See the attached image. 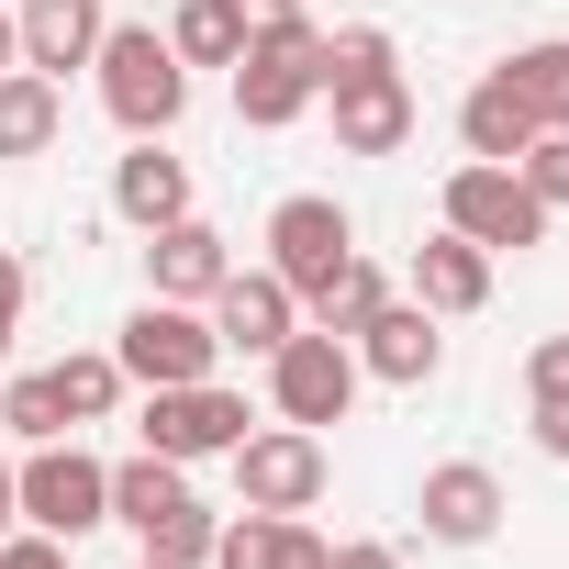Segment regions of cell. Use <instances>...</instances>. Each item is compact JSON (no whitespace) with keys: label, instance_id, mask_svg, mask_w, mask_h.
Listing matches in <instances>:
<instances>
[{"label":"cell","instance_id":"cell-20","mask_svg":"<svg viewBox=\"0 0 569 569\" xmlns=\"http://www.w3.org/2000/svg\"><path fill=\"white\" fill-rule=\"evenodd\" d=\"M458 146H469V157H491V168H513V157L536 146V112L513 101V79H502V68H491V79L458 101Z\"/></svg>","mask_w":569,"mask_h":569},{"label":"cell","instance_id":"cell-31","mask_svg":"<svg viewBox=\"0 0 569 569\" xmlns=\"http://www.w3.org/2000/svg\"><path fill=\"white\" fill-rule=\"evenodd\" d=\"M12 336H23V257H0V358H12Z\"/></svg>","mask_w":569,"mask_h":569},{"label":"cell","instance_id":"cell-19","mask_svg":"<svg viewBox=\"0 0 569 569\" xmlns=\"http://www.w3.org/2000/svg\"><path fill=\"white\" fill-rule=\"evenodd\" d=\"M68 134V90L46 68H0V157H46Z\"/></svg>","mask_w":569,"mask_h":569},{"label":"cell","instance_id":"cell-22","mask_svg":"<svg viewBox=\"0 0 569 569\" xmlns=\"http://www.w3.org/2000/svg\"><path fill=\"white\" fill-rule=\"evenodd\" d=\"M179 502H190V469H179V458H157V447H146V458H123V469H112V525H134V536H146V525H157V513H179Z\"/></svg>","mask_w":569,"mask_h":569},{"label":"cell","instance_id":"cell-29","mask_svg":"<svg viewBox=\"0 0 569 569\" xmlns=\"http://www.w3.org/2000/svg\"><path fill=\"white\" fill-rule=\"evenodd\" d=\"M525 402H569V336H536L525 347Z\"/></svg>","mask_w":569,"mask_h":569},{"label":"cell","instance_id":"cell-17","mask_svg":"<svg viewBox=\"0 0 569 569\" xmlns=\"http://www.w3.org/2000/svg\"><path fill=\"white\" fill-rule=\"evenodd\" d=\"M112 212H123L134 234H157V223H179V212H190V168L168 157V134H134V157L112 168Z\"/></svg>","mask_w":569,"mask_h":569},{"label":"cell","instance_id":"cell-13","mask_svg":"<svg viewBox=\"0 0 569 569\" xmlns=\"http://www.w3.org/2000/svg\"><path fill=\"white\" fill-rule=\"evenodd\" d=\"M223 268H234V246H223L201 212H179V223L146 234V291H157V302H212Z\"/></svg>","mask_w":569,"mask_h":569},{"label":"cell","instance_id":"cell-24","mask_svg":"<svg viewBox=\"0 0 569 569\" xmlns=\"http://www.w3.org/2000/svg\"><path fill=\"white\" fill-rule=\"evenodd\" d=\"M46 380H57L68 425H112V402H123V358H112V347H90V358H57Z\"/></svg>","mask_w":569,"mask_h":569},{"label":"cell","instance_id":"cell-5","mask_svg":"<svg viewBox=\"0 0 569 569\" xmlns=\"http://www.w3.org/2000/svg\"><path fill=\"white\" fill-rule=\"evenodd\" d=\"M268 402H279V425H313V436L347 425V402H358V347L325 336V325H313V336L291 325V336L268 347Z\"/></svg>","mask_w":569,"mask_h":569},{"label":"cell","instance_id":"cell-2","mask_svg":"<svg viewBox=\"0 0 569 569\" xmlns=\"http://www.w3.org/2000/svg\"><path fill=\"white\" fill-rule=\"evenodd\" d=\"M313 101H325V34H313V23L246 34V57H234V123L279 134V123H302Z\"/></svg>","mask_w":569,"mask_h":569},{"label":"cell","instance_id":"cell-32","mask_svg":"<svg viewBox=\"0 0 569 569\" xmlns=\"http://www.w3.org/2000/svg\"><path fill=\"white\" fill-rule=\"evenodd\" d=\"M234 23L246 34H279V23H302V0H234Z\"/></svg>","mask_w":569,"mask_h":569},{"label":"cell","instance_id":"cell-27","mask_svg":"<svg viewBox=\"0 0 569 569\" xmlns=\"http://www.w3.org/2000/svg\"><path fill=\"white\" fill-rule=\"evenodd\" d=\"M0 425H12V436H23V447H46V436H79V425H68V402H57V380H46V369H23V380H12V391H0Z\"/></svg>","mask_w":569,"mask_h":569},{"label":"cell","instance_id":"cell-23","mask_svg":"<svg viewBox=\"0 0 569 569\" xmlns=\"http://www.w3.org/2000/svg\"><path fill=\"white\" fill-rule=\"evenodd\" d=\"M502 79H513V101L536 112V134H569V34H547V46L502 57Z\"/></svg>","mask_w":569,"mask_h":569},{"label":"cell","instance_id":"cell-21","mask_svg":"<svg viewBox=\"0 0 569 569\" xmlns=\"http://www.w3.org/2000/svg\"><path fill=\"white\" fill-rule=\"evenodd\" d=\"M168 57H179V68H234V57H246L234 0H168Z\"/></svg>","mask_w":569,"mask_h":569},{"label":"cell","instance_id":"cell-15","mask_svg":"<svg viewBox=\"0 0 569 569\" xmlns=\"http://www.w3.org/2000/svg\"><path fill=\"white\" fill-rule=\"evenodd\" d=\"M402 291H413L436 325L480 313V302H491V246H469V234H425V246H413V268H402Z\"/></svg>","mask_w":569,"mask_h":569},{"label":"cell","instance_id":"cell-35","mask_svg":"<svg viewBox=\"0 0 569 569\" xmlns=\"http://www.w3.org/2000/svg\"><path fill=\"white\" fill-rule=\"evenodd\" d=\"M23 525V491H12V458H0V536H12Z\"/></svg>","mask_w":569,"mask_h":569},{"label":"cell","instance_id":"cell-16","mask_svg":"<svg viewBox=\"0 0 569 569\" xmlns=\"http://www.w3.org/2000/svg\"><path fill=\"white\" fill-rule=\"evenodd\" d=\"M101 34H112L101 0H23V12H12V46H23V68H46V79L90 68V57H101Z\"/></svg>","mask_w":569,"mask_h":569},{"label":"cell","instance_id":"cell-8","mask_svg":"<svg viewBox=\"0 0 569 569\" xmlns=\"http://www.w3.org/2000/svg\"><path fill=\"white\" fill-rule=\"evenodd\" d=\"M547 201L513 179V168H491V157H469L458 179H447V234H469V246H491V257H525V246H547Z\"/></svg>","mask_w":569,"mask_h":569},{"label":"cell","instance_id":"cell-25","mask_svg":"<svg viewBox=\"0 0 569 569\" xmlns=\"http://www.w3.org/2000/svg\"><path fill=\"white\" fill-rule=\"evenodd\" d=\"M212 536H223V513H201V502H179V513H157L134 547L157 558V569H212Z\"/></svg>","mask_w":569,"mask_h":569},{"label":"cell","instance_id":"cell-30","mask_svg":"<svg viewBox=\"0 0 569 569\" xmlns=\"http://www.w3.org/2000/svg\"><path fill=\"white\" fill-rule=\"evenodd\" d=\"M0 569H68V536H46V525H12V536H0Z\"/></svg>","mask_w":569,"mask_h":569},{"label":"cell","instance_id":"cell-1","mask_svg":"<svg viewBox=\"0 0 569 569\" xmlns=\"http://www.w3.org/2000/svg\"><path fill=\"white\" fill-rule=\"evenodd\" d=\"M90 68H101V112H112L123 134H168V123L190 112V68L168 57L157 23H112Z\"/></svg>","mask_w":569,"mask_h":569},{"label":"cell","instance_id":"cell-7","mask_svg":"<svg viewBox=\"0 0 569 569\" xmlns=\"http://www.w3.org/2000/svg\"><path fill=\"white\" fill-rule=\"evenodd\" d=\"M347 257H358V223H347L325 190H291V201L268 212V268L291 279V302H302V313L336 291V268H347Z\"/></svg>","mask_w":569,"mask_h":569},{"label":"cell","instance_id":"cell-28","mask_svg":"<svg viewBox=\"0 0 569 569\" xmlns=\"http://www.w3.org/2000/svg\"><path fill=\"white\" fill-rule=\"evenodd\" d=\"M513 179H525L547 212H569V134H536V146L513 157Z\"/></svg>","mask_w":569,"mask_h":569},{"label":"cell","instance_id":"cell-12","mask_svg":"<svg viewBox=\"0 0 569 569\" xmlns=\"http://www.w3.org/2000/svg\"><path fill=\"white\" fill-rule=\"evenodd\" d=\"M413 513H425L436 547H491V525H502V480H491L480 458H447V469H425Z\"/></svg>","mask_w":569,"mask_h":569},{"label":"cell","instance_id":"cell-33","mask_svg":"<svg viewBox=\"0 0 569 569\" xmlns=\"http://www.w3.org/2000/svg\"><path fill=\"white\" fill-rule=\"evenodd\" d=\"M325 569H402V547H380V536H358V547H336Z\"/></svg>","mask_w":569,"mask_h":569},{"label":"cell","instance_id":"cell-3","mask_svg":"<svg viewBox=\"0 0 569 569\" xmlns=\"http://www.w3.org/2000/svg\"><path fill=\"white\" fill-rule=\"evenodd\" d=\"M112 358H123V380H134V391H179V380H212L223 336H212V313H201V302H157V291H146V302L123 313Z\"/></svg>","mask_w":569,"mask_h":569},{"label":"cell","instance_id":"cell-36","mask_svg":"<svg viewBox=\"0 0 569 569\" xmlns=\"http://www.w3.org/2000/svg\"><path fill=\"white\" fill-rule=\"evenodd\" d=\"M0 68H23V46H12V12H0Z\"/></svg>","mask_w":569,"mask_h":569},{"label":"cell","instance_id":"cell-4","mask_svg":"<svg viewBox=\"0 0 569 569\" xmlns=\"http://www.w3.org/2000/svg\"><path fill=\"white\" fill-rule=\"evenodd\" d=\"M12 491H23V525H46V536H90V525H112V469L79 447V436H46L23 469H12Z\"/></svg>","mask_w":569,"mask_h":569},{"label":"cell","instance_id":"cell-26","mask_svg":"<svg viewBox=\"0 0 569 569\" xmlns=\"http://www.w3.org/2000/svg\"><path fill=\"white\" fill-rule=\"evenodd\" d=\"M380 302H391V279H380L369 257H347V268H336V291L313 302V325H325V336H358V325H369Z\"/></svg>","mask_w":569,"mask_h":569},{"label":"cell","instance_id":"cell-18","mask_svg":"<svg viewBox=\"0 0 569 569\" xmlns=\"http://www.w3.org/2000/svg\"><path fill=\"white\" fill-rule=\"evenodd\" d=\"M336 547L302 525V513H234L223 536H212V569H325Z\"/></svg>","mask_w":569,"mask_h":569},{"label":"cell","instance_id":"cell-37","mask_svg":"<svg viewBox=\"0 0 569 569\" xmlns=\"http://www.w3.org/2000/svg\"><path fill=\"white\" fill-rule=\"evenodd\" d=\"M134 569H157V558H134Z\"/></svg>","mask_w":569,"mask_h":569},{"label":"cell","instance_id":"cell-11","mask_svg":"<svg viewBox=\"0 0 569 569\" xmlns=\"http://www.w3.org/2000/svg\"><path fill=\"white\" fill-rule=\"evenodd\" d=\"M347 347H358V380H391V391H425V380H436V358H447V336H436V313H425V302H380Z\"/></svg>","mask_w":569,"mask_h":569},{"label":"cell","instance_id":"cell-6","mask_svg":"<svg viewBox=\"0 0 569 569\" xmlns=\"http://www.w3.org/2000/svg\"><path fill=\"white\" fill-rule=\"evenodd\" d=\"M325 480H336V458H325L313 425H246V436H234V491H246V513H313Z\"/></svg>","mask_w":569,"mask_h":569},{"label":"cell","instance_id":"cell-34","mask_svg":"<svg viewBox=\"0 0 569 569\" xmlns=\"http://www.w3.org/2000/svg\"><path fill=\"white\" fill-rule=\"evenodd\" d=\"M536 447H547V458H569V402H536Z\"/></svg>","mask_w":569,"mask_h":569},{"label":"cell","instance_id":"cell-9","mask_svg":"<svg viewBox=\"0 0 569 569\" xmlns=\"http://www.w3.org/2000/svg\"><path fill=\"white\" fill-rule=\"evenodd\" d=\"M157 458H234V436H246V391H223V380H179V391H146V425H134Z\"/></svg>","mask_w":569,"mask_h":569},{"label":"cell","instance_id":"cell-14","mask_svg":"<svg viewBox=\"0 0 569 569\" xmlns=\"http://www.w3.org/2000/svg\"><path fill=\"white\" fill-rule=\"evenodd\" d=\"M291 325H302V302H291V279H279V268H223V291H212V336H223V347L268 358Z\"/></svg>","mask_w":569,"mask_h":569},{"label":"cell","instance_id":"cell-10","mask_svg":"<svg viewBox=\"0 0 569 569\" xmlns=\"http://www.w3.org/2000/svg\"><path fill=\"white\" fill-rule=\"evenodd\" d=\"M336 146L347 157H402L413 146V79L402 68H369V79H336Z\"/></svg>","mask_w":569,"mask_h":569}]
</instances>
